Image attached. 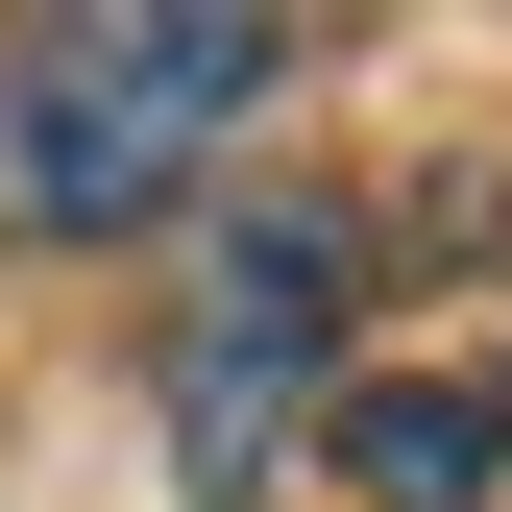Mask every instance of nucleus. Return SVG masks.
Returning <instances> with one entry per match:
<instances>
[{
    "label": "nucleus",
    "instance_id": "1",
    "mask_svg": "<svg viewBox=\"0 0 512 512\" xmlns=\"http://www.w3.org/2000/svg\"><path fill=\"white\" fill-rule=\"evenodd\" d=\"M269 98H293L269 0H49V25H0V244L171 220Z\"/></svg>",
    "mask_w": 512,
    "mask_h": 512
},
{
    "label": "nucleus",
    "instance_id": "2",
    "mask_svg": "<svg viewBox=\"0 0 512 512\" xmlns=\"http://www.w3.org/2000/svg\"><path fill=\"white\" fill-rule=\"evenodd\" d=\"M342 317H366V220L342 196H220L196 317H171V488L196 512H244L317 415H342Z\"/></svg>",
    "mask_w": 512,
    "mask_h": 512
},
{
    "label": "nucleus",
    "instance_id": "3",
    "mask_svg": "<svg viewBox=\"0 0 512 512\" xmlns=\"http://www.w3.org/2000/svg\"><path fill=\"white\" fill-rule=\"evenodd\" d=\"M342 488H366V512H512V366L342 391Z\"/></svg>",
    "mask_w": 512,
    "mask_h": 512
}]
</instances>
